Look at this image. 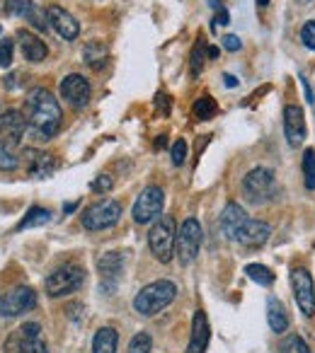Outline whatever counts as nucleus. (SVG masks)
<instances>
[{
  "instance_id": "nucleus-1",
  "label": "nucleus",
  "mask_w": 315,
  "mask_h": 353,
  "mask_svg": "<svg viewBox=\"0 0 315 353\" xmlns=\"http://www.w3.org/2000/svg\"><path fill=\"white\" fill-rule=\"evenodd\" d=\"M27 119L35 128L37 138L49 141L61 128V107L59 99L44 88H37L27 97Z\"/></svg>"
},
{
  "instance_id": "nucleus-2",
  "label": "nucleus",
  "mask_w": 315,
  "mask_h": 353,
  "mask_svg": "<svg viewBox=\"0 0 315 353\" xmlns=\"http://www.w3.org/2000/svg\"><path fill=\"white\" fill-rule=\"evenodd\" d=\"M178 295V285L173 281H153L146 288L138 290V295L133 298V310L143 317H153L160 310H165Z\"/></svg>"
},
{
  "instance_id": "nucleus-3",
  "label": "nucleus",
  "mask_w": 315,
  "mask_h": 353,
  "mask_svg": "<svg viewBox=\"0 0 315 353\" xmlns=\"http://www.w3.org/2000/svg\"><path fill=\"white\" fill-rule=\"evenodd\" d=\"M148 247H151L153 256L160 264H168L175 256V247H178V223L173 216H160L158 223L148 232Z\"/></svg>"
},
{
  "instance_id": "nucleus-4",
  "label": "nucleus",
  "mask_w": 315,
  "mask_h": 353,
  "mask_svg": "<svg viewBox=\"0 0 315 353\" xmlns=\"http://www.w3.org/2000/svg\"><path fill=\"white\" fill-rule=\"evenodd\" d=\"M85 283V269L78 264H64L54 269L44 281V290L49 298H61V295H70Z\"/></svg>"
},
{
  "instance_id": "nucleus-5",
  "label": "nucleus",
  "mask_w": 315,
  "mask_h": 353,
  "mask_svg": "<svg viewBox=\"0 0 315 353\" xmlns=\"http://www.w3.org/2000/svg\"><path fill=\"white\" fill-rule=\"evenodd\" d=\"M202 240H204V232H202L199 221H197V218H187V221L180 225L178 247H175V254H178L180 264L189 266L194 259H197L199 250H202Z\"/></svg>"
},
{
  "instance_id": "nucleus-6",
  "label": "nucleus",
  "mask_w": 315,
  "mask_h": 353,
  "mask_svg": "<svg viewBox=\"0 0 315 353\" xmlns=\"http://www.w3.org/2000/svg\"><path fill=\"white\" fill-rule=\"evenodd\" d=\"M122 218V203L114 199H104V201L93 203L90 208H85V213L80 216L85 230H107V228L117 225Z\"/></svg>"
},
{
  "instance_id": "nucleus-7",
  "label": "nucleus",
  "mask_w": 315,
  "mask_h": 353,
  "mask_svg": "<svg viewBox=\"0 0 315 353\" xmlns=\"http://www.w3.org/2000/svg\"><path fill=\"white\" fill-rule=\"evenodd\" d=\"M242 194L250 203H265L274 196V172L267 167H255L242 179Z\"/></svg>"
},
{
  "instance_id": "nucleus-8",
  "label": "nucleus",
  "mask_w": 315,
  "mask_h": 353,
  "mask_svg": "<svg viewBox=\"0 0 315 353\" xmlns=\"http://www.w3.org/2000/svg\"><path fill=\"white\" fill-rule=\"evenodd\" d=\"M163 206H165V192L160 187H146L138 194L136 203L131 208V216L138 225H146V223L155 221V218L163 216Z\"/></svg>"
},
{
  "instance_id": "nucleus-9",
  "label": "nucleus",
  "mask_w": 315,
  "mask_h": 353,
  "mask_svg": "<svg viewBox=\"0 0 315 353\" xmlns=\"http://www.w3.org/2000/svg\"><path fill=\"white\" fill-rule=\"evenodd\" d=\"M291 288H294L296 305L300 307V312L305 317H313L315 314V285L313 276L308 274V269L298 266V269L291 271Z\"/></svg>"
},
{
  "instance_id": "nucleus-10",
  "label": "nucleus",
  "mask_w": 315,
  "mask_h": 353,
  "mask_svg": "<svg viewBox=\"0 0 315 353\" xmlns=\"http://www.w3.org/2000/svg\"><path fill=\"white\" fill-rule=\"evenodd\" d=\"M35 307H37V293L30 285H17L6 298H0V314L3 317H20V314L30 312Z\"/></svg>"
},
{
  "instance_id": "nucleus-11",
  "label": "nucleus",
  "mask_w": 315,
  "mask_h": 353,
  "mask_svg": "<svg viewBox=\"0 0 315 353\" xmlns=\"http://www.w3.org/2000/svg\"><path fill=\"white\" fill-rule=\"evenodd\" d=\"M27 123H30V119L20 109H8L6 114H0V141L10 148L20 145L22 136L27 131Z\"/></svg>"
},
{
  "instance_id": "nucleus-12",
  "label": "nucleus",
  "mask_w": 315,
  "mask_h": 353,
  "mask_svg": "<svg viewBox=\"0 0 315 353\" xmlns=\"http://www.w3.org/2000/svg\"><path fill=\"white\" fill-rule=\"evenodd\" d=\"M59 90H61V97H64L73 109L88 107L90 94H93V90H90V83L83 78V75H78V73L66 75V78L61 80V88Z\"/></svg>"
},
{
  "instance_id": "nucleus-13",
  "label": "nucleus",
  "mask_w": 315,
  "mask_h": 353,
  "mask_svg": "<svg viewBox=\"0 0 315 353\" xmlns=\"http://www.w3.org/2000/svg\"><path fill=\"white\" fill-rule=\"evenodd\" d=\"M247 223H250V218H247L245 208L238 206L236 201L226 203V208H223V213H221V230L228 240L240 242V235H242V230H245Z\"/></svg>"
},
{
  "instance_id": "nucleus-14",
  "label": "nucleus",
  "mask_w": 315,
  "mask_h": 353,
  "mask_svg": "<svg viewBox=\"0 0 315 353\" xmlns=\"http://www.w3.org/2000/svg\"><path fill=\"white\" fill-rule=\"evenodd\" d=\"M46 20H49V25L54 27L56 34L64 37L66 41L78 39L80 25L75 22V17L70 15L68 10H64V8H59V6H49L46 8Z\"/></svg>"
},
{
  "instance_id": "nucleus-15",
  "label": "nucleus",
  "mask_w": 315,
  "mask_h": 353,
  "mask_svg": "<svg viewBox=\"0 0 315 353\" xmlns=\"http://www.w3.org/2000/svg\"><path fill=\"white\" fill-rule=\"evenodd\" d=\"M97 269H99V288L109 293V290H114L119 276H122L124 254H119V252H107V254L99 256Z\"/></svg>"
},
{
  "instance_id": "nucleus-16",
  "label": "nucleus",
  "mask_w": 315,
  "mask_h": 353,
  "mask_svg": "<svg viewBox=\"0 0 315 353\" xmlns=\"http://www.w3.org/2000/svg\"><path fill=\"white\" fill-rule=\"evenodd\" d=\"M3 10H6L8 15L25 17V20L32 22L39 32H46V27H49V20L44 17V12H41L32 0H6Z\"/></svg>"
},
{
  "instance_id": "nucleus-17",
  "label": "nucleus",
  "mask_w": 315,
  "mask_h": 353,
  "mask_svg": "<svg viewBox=\"0 0 315 353\" xmlns=\"http://www.w3.org/2000/svg\"><path fill=\"white\" fill-rule=\"evenodd\" d=\"M284 133L289 145H300L305 141V119H303V109L298 104H289L284 109Z\"/></svg>"
},
{
  "instance_id": "nucleus-18",
  "label": "nucleus",
  "mask_w": 315,
  "mask_h": 353,
  "mask_svg": "<svg viewBox=\"0 0 315 353\" xmlns=\"http://www.w3.org/2000/svg\"><path fill=\"white\" fill-rule=\"evenodd\" d=\"M25 165H27L30 176H35V179H46V176L54 174L59 162H56V157L49 155V152H39V150H35V148H27Z\"/></svg>"
},
{
  "instance_id": "nucleus-19",
  "label": "nucleus",
  "mask_w": 315,
  "mask_h": 353,
  "mask_svg": "<svg viewBox=\"0 0 315 353\" xmlns=\"http://www.w3.org/2000/svg\"><path fill=\"white\" fill-rule=\"evenodd\" d=\"M209 319L202 310H197L192 317V334H189V343H187V353H207L209 346Z\"/></svg>"
},
{
  "instance_id": "nucleus-20",
  "label": "nucleus",
  "mask_w": 315,
  "mask_h": 353,
  "mask_svg": "<svg viewBox=\"0 0 315 353\" xmlns=\"http://www.w3.org/2000/svg\"><path fill=\"white\" fill-rule=\"evenodd\" d=\"M17 339H20V351L22 353H49L46 341L41 339V327L37 322H27L17 329Z\"/></svg>"
},
{
  "instance_id": "nucleus-21",
  "label": "nucleus",
  "mask_w": 315,
  "mask_h": 353,
  "mask_svg": "<svg viewBox=\"0 0 315 353\" xmlns=\"http://www.w3.org/2000/svg\"><path fill=\"white\" fill-rule=\"evenodd\" d=\"M17 39H20V49H22V56H25L30 63H41V61L49 56V49H46V44L39 39V37L30 34V32L20 30V34H17Z\"/></svg>"
},
{
  "instance_id": "nucleus-22",
  "label": "nucleus",
  "mask_w": 315,
  "mask_h": 353,
  "mask_svg": "<svg viewBox=\"0 0 315 353\" xmlns=\"http://www.w3.org/2000/svg\"><path fill=\"white\" fill-rule=\"evenodd\" d=\"M267 322H269V329L274 334H284L289 329V314H286L281 300L274 298V295L267 298Z\"/></svg>"
},
{
  "instance_id": "nucleus-23",
  "label": "nucleus",
  "mask_w": 315,
  "mask_h": 353,
  "mask_svg": "<svg viewBox=\"0 0 315 353\" xmlns=\"http://www.w3.org/2000/svg\"><path fill=\"white\" fill-rule=\"evenodd\" d=\"M271 235V228L267 225V223L262 221H250L245 225V230H242L240 235V242L238 245H245V247H262L267 240H269Z\"/></svg>"
},
{
  "instance_id": "nucleus-24",
  "label": "nucleus",
  "mask_w": 315,
  "mask_h": 353,
  "mask_svg": "<svg viewBox=\"0 0 315 353\" xmlns=\"http://www.w3.org/2000/svg\"><path fill=\"white\" fill-rule=\"evenodd\" d=\"M117 343L119 334L112 327H102L93 339V353H117Z\"/></svg>"
},
{
  "instance_id": "nucleus-25",
  "label": "nucleus",
  "mask_w": 315,
  "mask_h": 353,
  "mask_svg": "<svg viewBox=\"0 0 315 353\" xmlns=\"http://www.w3.org/2000/svg\"><path fill=\"white\" fill-rule=\"evenodd\" d=\"M83 59L90 68H95V70L102 68L104 59H107V46H104L102 41H88L83 49Z\"/></svg>"
},
{
  "instance_id": "nucleus-26",
  "label": "nucleus",
  "mask_w": 315,
  "mask_h": 353,
  "mask_svg": "<svg viewBox=\"0 0 315 353\" xmlns=\"http://www.w3.org/2000/svg\"><path fill=\"white\" fill-rule=\"evenodd\" d=\"M51 221V213L46 208H39V206H32L27 211V216L17 223V230H27V228H39V225H46Z\"/></svg>"
},
{
  "instance_id": "nucleus-27",
  "label": "nucleus",
  "mask_w": 315,
  "mask_h": 353,
  "mask_svg": "<svg viewBox=\"0 0 315 353\" xmlns=\"http://www.w3.org/2000/svg\"><path fill=\"white\" fill-rule=\"evenodd\" d=\"M218 112V104L213 102L209 94H204V97H199L197 102H194L192 107V114L197 121H209V119H213V114Z\"/></svg>"
},
{
  "instance_id": "nucleus-28",
  "label": "nucleus",
  "mask_w": 315,
  "mask_h": 353,
  "mask_svg": "<svg viewBox=\"0 0 315 353\" xmlns=\"http://www.w3.org/2000/svg\"><path fill=\"white\" fill-rule=\"evenodd\" d=\"M245 274L250 276V281H255L257 285H271L274 283V274L262 264H247Z\"/></svg>"
},
{
  "instance_id": "nucleus-29",
  "label": "nucleus",
  "mask_w": 315,
  "mask_h": 353,
  "mask_svg": "<svg viewBox=\"0 0 315 353\" xmlns=\"http://www.w3.org/2000/svg\"><path fill=\"white\" fill-rule=\"evenodd\" d=\"M303 184L310 192L315 189V150L313 148H308V150L303 152Z\"/></svg>"
},
{
  "instance_id": "nucleus-30",
  "label": "nucleus",
  "mask_w": 315,
  "mask_h": 353,
  "mask_svg": "<svg viewBox=\"0 0 315 353\" xmlns=\"http://www.w3.org/2000/svg\"><path fill=\"white\" fill-rule=\"evenodd\" d=\"M153 348V339L151 334L146 332H138L136 336L128 341V353H151Z\"/></svg>"
},
{
  "instance_id": "nucleus-31",
  "label": "nucleus",
  "mask_w": 315,
  "mask_h": 353,
  "mask_svg": "<svg viewBox=\"0 0 315 353\" xmlns=\"http://www.w3.org/2000/svg\"><path fill=\"white\" fill-rule=\"evenodd\" d=\"M17 165H20L17 155L10 150V145H6V143L0 141V170H3V172H12V170H17Z\"/></svg>"
},
{
  "instance_id": "nucleus-32",
  "label": "nucleus",
  "mask_w": 315,
  "mask_h": 353,
  "mask_svg": "<svg viewBox=\"0 0 315 353\" xmlns=\"http://www.w3.org/2000/svg\"><path fill=\"white\" fill-rule=\"evenodd\" d=\"M281 353H310V348L305 346L303 339L291 334V336H286L284 343H281Z\"/></svg>"
},
{
  "instance_id": "nucleus-33",
  "label": "nucleus",
  "mask_w": 315,
  "mask_h": 353,
  "mask_svg": "<svg viewBox=\"0 0 315 353\" xmlns=\"http://www.w3.org/2000/svg\"><path fill=\"white\" fill-rule=\"evenodd\" d=\"M202 51H204V39L199 37L197 44H194V49H192V78H197V75L202 73V63H204Z\"/></svg>"
},
{
  "instance_id": "nucleus-34",
  "label": "nucleus",
  "mask_w": 315,
  "mask_h": 353,
  "mask_svg": "<svg viewBox=\"0 0 315 353\" xmlns=\"http://www.w3.org/2000/svg\"><path fill=\"white\" fill-rule=\"evenodd\" d=\"M300 41L305 44V49L315 51V20H308L300 30Z\"/></svg>"
},
{
  "instance_id": "nucleus-35",
  "label": "nucleus",
  "mask_w": 315,
  "mask_h": 353,
  "mask_svg": "<svg viewBox=\"0 0 315 353\" xmlns=\"http://www.w3.org/2000/svg\"><path fill=\"white\" fill-rule=\"evenodd\" d=\"M170 155H173V165H182L184 157H187V141H184V138H178V141L173 143Z\"/></svg>"
},
{
  "instance_id": "nucleus-36",
  "label": "nucleus",
  "mask_w": 315,
  "mask_h": 353,
  "mask_svg": "<svg viewBox=\"0 0 315 353\" xmlns=\"http://www.w3.org/2000/svg\"><path fill=\"white\" fill-rule=\"evenodd\" d=\"M12 63V41H0V68H10Z\"/></svg>"
},
{
  "instance_id": "nucleus-37",
  "label": "nucleus",
  "mask_w": 315,
  "mask_h": 353,
  "mask_svg": "<svg viewBox=\"0 0 315 353\" xmlns=\"http://www.w3.org/2000/svg\"><path fill=\"white\" fill-rule=\"evenodd\" d=\"M90 189H93L95 194H107L109 189H112V179H109L107 174H99L97 179H95V182L90 184Z\"/></svg>"
},
{
  "instance_id": "nucleus-38",
  "label": "nucleus",
  "mask_w": 315,
  "mask_h": 353,
  "mask_svg": "<svg viewBox=\"0 0 315 353\" xmlns=\"http://www.w3.org/2000/svg\"><path fill=\"white\" fill-rule=\"evenodd\" d=\"M240 46H242V41L238 39L236 34H226V37H223V49H226V51H240Z\"/></svg>"
},
{
  "instance_id": "nucleus-39",
  "label": "nucleus",
  "mask_w": 315,
  "mask_h": 353,
  "mask_svg": "<svg viewBox=\"0 0 315 353\" xmlns=\"http://www.w3.org/2000/svg\"><path fill=\"white\" fill-rule=\"evenodd\" d=\"M155 107L158 109H160V107H163V114H168L170 112V97H168V94H158V97H155Z\"/></svg>"
},
{
  "instance_id": "nucleus-40",
  "label": "nucleus",
  "mask_w": 315,
  "mask_h": 353,
  "mask_svg": "<svg viewBox=\"0 0 315 353\" xmlns=\"http://www.w3.org/2000/svg\"><path fill=\"white\" fill-rule=\"evenodd\" d=\"M228 22H231V17H228V12L221 8V10L216 12V17H213V25H211V27L216 30V25H228Z\"/></svg>"
},
{
  "instance_id": "nucleus-41",
  "label": "nucleus",
  "mask_w": 315,
  "mask_h": 353,
  "mask_svg": "<svg viewBox=\"0 0 315 353\" xmlns=\"http://www.w3.org/2000/svg\"><path fill=\"white\" fill-rule=\"evenodd\" d=\"M223 83H226V88H236L238 78H236V75H231V73H226V75H223Z\"/></svg>"
},
{
  "instance_id": "nucleus-42",
  "label": "nucleus",
  "mask_w": 315,
  "mask_h": 353,
  "mask_svg": "<svg viewBox=\"0 0 315 353\" xmlns=\"http://www.w3.org/2000/svg\"><path fill=\"white\" fill-rule=\"evenodd\" d=\"M155 148H165V136H158L155 138Z\"/></svg>"
},
{
  "instance_id": "nucleus-43",
  "label": "nucleus",
  "mask_w": 315,
  "mask_h": 353,
  "mask_svg": "<svg viewBox=\"0 0 315 353\" xmlns=\"http://www.w3.org/2000/svg\"><path fill=\"white\" fill-rule=\"evenodd\" d=\"M209 56H211V59H216V56H218V49H216V46H211V49H209Z\"/></svg>"
},
{
  "instance_id": "nucleus-44",
  "label": "nucleus",
  "mask_w": 315,
  "mask_h": 353,
  "mask_svg": "<svg viewBox=\"0 0 315 353\" xmlns=\"http://www.w3.org/2000/svg\"><path fill=\"white\" fill-rule=\"evenodd\" d=\"M257 6H260V8H267V6H269V0H257Z\"/></svg>"
},
{
  "instance_id": "nucleus-45",
  "label": "nucleus",
  "mask_w": 315,
  "mask_h": 353,
  "mask_svg": "<svg viewBox=\"0 0 315 353\" xmlns=\"http://www.w3.org/2000/svg\"><path fill=\"white\" fill-rule=\"evenodd\" d=\"M296 3H298V6H310L313 0H296Z\"/></svg>"
},
{
  "instance_id": "nucleus-46",
  "label": "nucleus",
  "mask_w": 315,
  "mask_h": 353,
  "mask_svg": "<svg viewBox=\"0 0 315 353\" xmlns=\"http://www.w3.org/2000/svg\"><path fill=\"white\" fill-rule=\"evenodd\" d=\"M0 32H3V27H0Z\"/></svg>"
}]
</instances>
